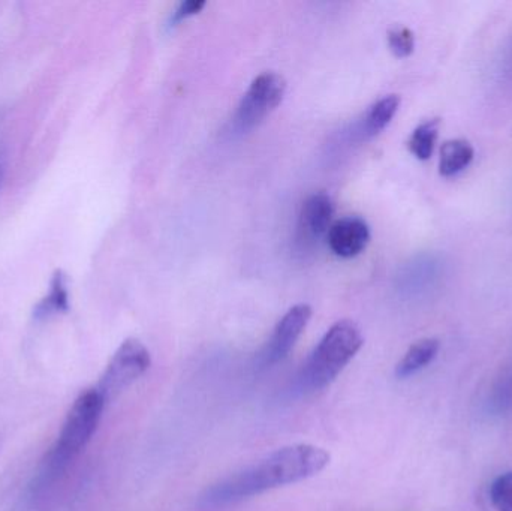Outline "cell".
I'll return each mask as SVG.
<instances>
[{"instance_id":"obj_1","label":"cell","mask_w":512,"mask_h":511,"mask_svg":"<svg viewBox=\"0 0 512 511\" xmlns=\"http://www.w3.org/2000/svg\"><path fill=\"white\" fill-rule=\"evenodd\" d=\"M330 455L321 447L295 444L268 455L252 467L222 480L204 495L206 506H225L248 500L271 489L303 482L321 473Z\"/></svg>"},{"instance_id":"obj_2","label":"cell","mask_w":512,"mask_h":511,"mask_svg":"<svg viewBox=\"0 0 512 511\" xmlns=\"http://www.w3.org/2000/svg\"><path fill=\"white\" fill-rule=\"evenodd\" d=\"M363 344V333L354 321L342 320L331 326L304 363L297 378L298 389L318 392L333 383Z\"/></svg>"},{"instance_id":"obj_3","label":"cell","mask_w":512,"mask_h":511,"mask_svg":"<svg viewBox=\"0 0 512 511\" xmlns=\"http://www.w3.org/2000/svg\"><path fill=\"white\" fill-rule=\"evenodd\" d=\"M107 402L98 389H89L78 396L63 423L57 443L48 456V468L54 473L63 470L92 440L101 422Z\"/></svg>"},{"instance_id":"obj_4","label":"cell","mask_w":512,"mask_h":511,"mask_svg":"<svg viewBox=\"0 0 512 511\" xmlns=\"http://www.w3.org/2000/svg\"><path fill=\"white\" fill-rule=\"evenodd\" d=\"M152 357L149 350L137 339H126L111 357L104 375L99 381V390L105 402L119 396L150 368Z\"/></svg>"},{"instance_id":"obj_5","label":"cell","mask_w":512,"mask_h":511,"mask_svg":"<svg viewBox=\"0 0 512 511\" xmlns=\"http://www.w3.org/2000/svg\"><path fill=\"white\" fill-rule=\"evenodd\" d=\"M285 92L286 81L282 75L262 72L252 81L248 92L240 101L234 126L242 132L254 128L282 102Z\"/></svg>"},{"instance_id":"obj_6","label":"cell","mask_w":512,"mask_h":511,"mask_svg":"<svg viewBox=\"0 0 512 511\" xmlns=\"http://www.w3.org/2000/svg\"><path fill=\"white\" fill-rule=\"evenodd\" d=\"M312 317V309L309 305H297L289 309L282 320L274 327L270 341L265 345L262 353L264 365H274L288 356L300 339L301 333L306 329L307 323Z\"/></svg>"},{"instance_id":"obj_7","label":"cell","mask_w":512,"mask_h":511,"mask_svg":"<svg viewBox=\"0 0 512 511\" xmlns=\"http://www.w3.org/2000/svg\"><path fill=\"white\" fill-rule=\"evenodd\" d=\"M327 240L328 246L337 257H357L369 243L370 228L364 219L358 216H346L331 225Z\"/></svg>"},{"instance_id":"obj_8","label":"cell","mask_w":512,"mask_h":511,"mask_svg":"<svg viewBox=\"0 0 512 511\" xmlns=\"http://www.w3.org/2000/svg\"><path fill=\"white\" fill-rule=\"evenodd\" d=\"M333 213L334 204L330 195L325 192L310 195L301 206L298 216V240L307 245L321 239L330 230Z\"/></svg>"},{"instance_id":"obj_9","label":"cell","mask_w":512,"mask_h":511,"mask_svg":"<svg viewBox=\"0 0 512 511\" xmlns=\"http://www.w3.org/2000/svg\"><path fill=\"white\" fill-rule=\"evenodd\" d=\"M439 348H441V344L435 338H426L415 342L406 351L402 360L397 363L396 377L400 378V380H405V378L412 377V375L423 371L424 368H427L436 359Z\"/></svg>"},{"instance_id":"obj_10","label":"cell","mask_w":512,"mask_h":511,"mask_svg":"<svg viewBox=\"0 0 512 511\" xmlns=\"http://www.w3.org/2000/svg\"><path fill=\"white\" fill-rule=\"evenodd\" d=\"M399 107L400 98L397 95H387L376 101L361 120L360 128H358L360 137L367 140V138L375 137L379 132L384 131L385 126L396 116Z\"/></svg>"},{"instance_id":"obj_11","label":"cell","mask_w":512,"mask_h":511,"mask_svg":"<svg viewBox=\"0 0 512 511\" xmlns=\"http://www.w3.org/2000/svg\"><path fill=\"white\" fill-rule=\"evenodd\" d=\"M475 149L469 141L457 138L442 144L439 156V174L442 177H453L462 173L474 161Z\"/></svg>"},{"instance_id":"obj_12","label":"cell","mask_w":512,"mask_h":511,"mask_svg":"<svg viewBox=\"0 0 512 511\" xmlns=\"http://www.w3.org/2000/svg\"><path fill=\"white\" fill-rule=\"evenodd\" d=\"M69 309L68 278L63 270H56L50 279V290L47 296L36 305L35 317L47 318L51 315L63 314Z\"/></svg>"},{"instance_id":"obj_13","label":"cell","mask_w":512,"mask_h":511,"mask_svg":"<svg viewBox=\"0 0 512 511\" xmlns=\"http://www.w3.org/2000/svg\"><path fill=\"white\" fill-rule=\"evenodd\" d=\"M439 128H441V120L430 119L414 129L409 137L408 147L415 158L420 161L432 158L439 137Z\"/></svg>"},{"instance_id":"obj_14","label":"cell","mask_w":512,"mask_h":511,"mask_svg":"<svg viewBox=\"0 0 512 511\" xmlns=\"http://www.w3.org/2000/svg\"><path fill=\"white\" fill-rule=\"evenodd\" d=\"M490 501L496 511H512V473L502 474L492 483Z\"/></svg>"},{"instance_id":"obj_15","label":"cell","mask_w":512,"mask_h":511,"mask_svg":"<svg viewBox=\"0 0 512 511\" xmlns=\"http://www.w3.org/2000/svg\"><path fill=\"white\" fill-rule=\"evenodd\" d=\"M388 45H390V50L393 51L394 56H411L415 48L414 32L405 26L393 27L388 32Z\"/></svg>"},{"instance_id":"obj_16","label":"cell","mask_w":512,"mask_h":511,"mask_svg":"<svg viewBox=\"0 0 512 511\" xmlns=\"http://www.w3.org/2000/svg\"><path fill=\"white\" fill-rule=\"evenodd\" d=\"M490 410L499 416L512 414V375L498 384L490 396Z\"/></svg>"},{"instance_id":"obj_17","label":"cell","mask_w":512,"mask_h":511,"mask_svg":"<svg viewBox=\"0 0 512 511\" xmlns=\"http://www.w3.org/2000/svg\"><path fill=\"white\" fill-rule=\"evenodd\" d=\"M204 5H206L204 0H186V2L180 3L171 15V23L176 24L185 20V18L191 17V15L198 14L204 8Z\"/></svg>"},{"instance_id":"obj_18","label":"cell","mask_w":512,"mask_h":511,"mask_svg":"<svg viewBox=\"0 0 512 511\" xmlns=\"http://www.w3.org/2000/svg\"><path fill=\"white\" fill-rule=\"evenodd\" d=\"M0 176H2V174H0Z\"/></svg>"}]
</instances>
